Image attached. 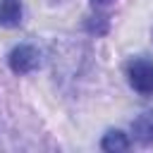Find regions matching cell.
Instances as JSON below:
<instances>
[{
    "mask_svg": "<svg viewBox=\"0 0 153 153\" xmlns=\"http://www.w3.org/2000/svg\"><path fill=\"white\" fill-rule=\"evenodd\" d=\"M127 79L129 86L141 96H153V60L134 57L127 62Z\"/></svg>",
    "mask_w": 153,
    "mask_h": 153,
    "instance_id": "cell-1",
    "label": "cell"
},
{
    "mask_svg": "<svg viewBox=\"0 0 153 153\" xmlns=\"http://www.w3.org/2000/svg\"><path fill=\"white\" fill-rule=\"evenodd\" d=\"M7 65H10V69L14 74H29V72L41 67V53L31 43H19V45H14L10 50Z\"/></svg>",
    "mask_w": 153,
    "mask_h": 153,
    "instance_id": "cell-2",
    "label": "cell"
},
{
    "mask_svg": "<svg viewBox=\"0 0 153 153\" xmlns=\"http://www.w3.org/2000/svg\"><path fill=\"white\" fill-rule=\"evenodd\" d=\"M24 19V5L22 0H0V26L14 29Z\"/></svg>",
    "mask_w": 153,
    "mask_h": 153,
    "instance_id": "cell-3",
    "label": "cell"
},
{
    "mask_svg": "<svg viewBox=\"0 0 153 153\" xmlns=\"http://www.w3.org/2000/svg\"><path fill=\"white\" fill-rule=\"evenodd\" d=\"M131 134L136 141L141 143H153V110L141 112L134 122H131Z\"/></svg>",
    "mask_w": 153,
    "mask_h": 153,
    "instance_id": "cell-4",
    "label": "cell"
},
{
    "mask_svg": "<svg viewBox=\"0 0 153 153\" xmlns=\"http://www.w3.org/2000/svg\"><path fill=\"white\" fill-rule=\"evenodd\" d=\"M129 146H131L129 136H127L124 131H120V129H110V131L100 139V148H103V151H108V153L129 151Z\"/></svg>",
    "mask_w": 153,
    "mask_h": 153,
    "instance_id": "cell-5",
    "label": "cell"
},
{
    "mask_svg": "<svg viewBox=\"0 0 153 153\" xmlns=\"http://www.w3.org/2000/svg\"><path fill=\"white\" fill-rule=\"evenodd\" d=\"M115 0H91V5L93 7H108V5H112Z\"/></svg>",
    "mask_w": 153,
    "mask_h": 153,
    "instance_id": "cell-6",
    "label": "cell"
}]
</instances>
